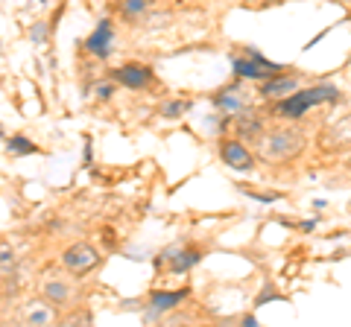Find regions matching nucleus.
Segmentation results:
<instances>
[{
	"mask_svg": "<svg viewBox=\"0 0 351 327\" xmlns=\"http://www.w3.org/2000/svg\"><path fill=\"white\" fill-rule=\"evenodd\" d=\"M295 91H299V73H276L261 85V96H267V100H284Z\"/></svg>",
	"mask_w": 351,
	"mask_h": 327,
	"instance_id": "1a4fd4ad",
	"label": "nucleus"
},
{
	"mask_svg": "<svg viewBox=\"0 0 351 327\" xmlns=\"http://www.w3.org/2000/svg\"><path fill=\"white\" fill-rule=\"evenodd\" d=\"M112 79L129 91H147L156 85V73L141 62H126V64H120V68L112 70Z\"/></svg>",
	"mask_w": 351,
	"mask_h": 327,
	"instance_id": "423d86ee",
	"label": "nucleus"
},
{
	"mask_svg": "<svg viewBox=\"0 0 351 327\" xmlns=\"http://www.w3.org/2000/svg\"><path fill=\"white\" fill-rule=\"evenodd\" d=\"M232 120H234V132H237V138L258 140L263 132H267V126H263V120H261V114L255 112V108H249V112L237 114V117H232Z\"/></svg>",
	"mask_w": 351,
	"mask_h": 327,
	"instance_id": "9b49d317",
	"label": "nucleus"
},
{
	"mask_svg": "<svg viewBox=\"0 0 351 327\" xmlns=\"http://www.w3.org/2000/svg\"><path fill=\"white\" fill-rule=\"evenodd\" d=\"M232 64H234V73L240 76V79H269V76L281 73L278 64L267 62V59H263L261 53H255V50H246L243 56H234Z\"/></svg>",
	"mask_w": 351,
	"mask_h": 327,
	"instance_id": "20e7f679",
	"label": "nucleus"
},
{
	"mask_svg": "<svg viewBox=\"0 0 351 327\" xmlns=\"http://www.w3.org/2000/svg\"><path fill=\"white\" fill-rule=\"evenodd\" d=\"M149 6H152V0H120V15L126 21H138L147 15Z\"/></svg>",
	"mask_w": 351,
	"mask_h": 327,
	"instance_id": "2eb2a0df",
	"label": "nucleus"
},
{
	"mask_svg": "<svg viewBox=\"0 0 351 327\" xmlns=\"http://www.w3.org/2000/svg\"><path fill=\"white\" fill-rule=\"evenodd\" d=\"M182 112H188V103L179 100V103H164L161 105V114L164 117H182Z\"/></svg>",
	"mask_w": 351,
	"mask_h": 327,
	"instance_id": "a211bd4d",
	"label": "nucleus"
},
{
	"mask_svg": "<svg viewBox=\"0 0 351 327\" xmlns=\"http://www.w3.org/2000/svg\"><path fill=\"white\" fill-rule=\"evenodd\" d=\"M337 100V88L334 85H313V88H299L295 94L284 96L278 100V108H276V117L281 120H299L311 112L313 105H322V103H331Z\"/></svg>",
	"mask_w": 351,
	"mask_h": 327,
	"instance_id": "f03ea898",
	"label": "nucleus"
},
{
	"mask_svg": "<svg viewBox=\"0 0 351 327\" xmlns=\"http://www.w3.org/2000/svg\"><path fill=\"white\" fill-rule=\"evenodd\" d=\"M41 298L50 301L53 307H62V304H71L73 289H71L68 280H62V278H47V280L41 283Z\"/></svg>",
	"mask_w": 351,
	"mask_h": 327,
	"instance_id": "f8f14e48",
	"label": "nucleus"
},
{
	"mask_svg": "<svg viewBox=\"0 0 351 327\" xmlns=\"http://www.w3.org/2000/svg\"><path fill=\"white\" fill-rule=\"evenodd\" d=\"M9 149H15V152H29L32 146H29V144H24L21 138H12V144H9Z\"/></svg>",
	"mask_w": 351,
	"mask_h": 327,
	"instance_id": "6ab92c4d",
	"label": "nucleus"
},
{
	"mask_svg": "<svg viewBox=\"0 0 351 327\" xmlns=\"http://www.w3.org/2000/svg\"><path fill=\"white\" fill-rule=\"evenodd\" d=\"M164 257L170 260V269H173V272H182V269L193 266V263H196V260H199L202 254H199V252H182V248H170V252L164 254Z\"/></svg>",
	"mask_w": 351,
	"mask_h": 327,
	"instance_id": "4468645a",
	"label": "nucleus"
},
{
	"mask_svg": "<svg viewBox=\"0 0 351 327\" xmlns=\"http://www.w3.org/2000/svg\"><path fill=\"white\" fill-rule=\"evenodd\" d=\"M307 138L299 126H276L267 129L255 140V155L263 164H281V161H295L304 152Z\"/></svg>",
	"mask_w": 351,
	"mask_h": 327,
	"instance_id": "f257e3e1",
	"label": "nucleus"
},
{
	"mask_svg": "<svg viewBox=\"0 0 351 327\" xmlns=\"http://www.w3.org/2000/svg\"><path fill=\"white\" fill-rule=\"evenodd\" d=\"M339 3H348V0H339Z\"/></svg>",
	"mask_w": 351,
	"mask_h": 327,
	"instance_id": "412c9836",
	"label": "nucleus"
},
{
	"mask_svg": "<svg viewBox=\"0 0 351 327\" xmlns=\"http://www.w3.org/2000/svg\"><path fill=\"white\" fill-rule=\"evenodd\" d=\"M219 158H223L226 167L240 170V172L255 167V152H252L243 140H223V144H219Z\"/></svg>",
	"mask_w": 351,
	"mask_h": 327,
	"instance_id": "6e6552de",
	"label": "nucleus"
},
{
	"mask_svg": "<svg viewBox=\"0 0 351 327\" xmlns=\"http://www.w3.org/2000/svg\"><path fill=\"white\" fill-rule=\"evenodd\" d=\"M214 105L226 117H237V114H243L252 108V94H249V88H243V85H228V88H223L214 96Z\"/></svg>",
	"mask_w": 351,
	"mask_h": 327,
	"instance_id": "0eeeda50",
	"label": "nucleus"
},
{
	"mask_svg": "<svg viewBox=\"0 0 351 327\" xmlns=\"http://www.w3.org/2000/svg\"><path fill=\"white\" fill-rule=\"evenodd\" d=\"M82 47H85V53H91L97 59H108L112 56V24L100 21V27L82 41Z\"/></svg>",
	"mask_w": 351,
	"mask_h": 327,
	"instance_id": "9d476101",
	"label": "nucleus"
},
{
	"mask_svg": "<svg viewBox=\"0 0 351 327\" xmlns=\"http://www.w3.org/2000/svg\"><path fill=\"white\" fill-rule=\"evenodd\" d=\"M319 149L328 155H339V152L351 149V112H346L343 117H337L334 123H328L319 135Z\"/></svg>",
	"mask_w": 351,
	"mask_h": 327,
	"instance_id": "7ed1b4c3",
	"label": "nucleus"
},
{
	"mask_svg": "<svg viewBox=\"0 0 351 327\" xmlns=\"http://www.w3.org/2000/svg\"><path fill=\"white\" fill-rule=\"evenodd\" d=\"M62 266L71 272V275H88V272H94L97 266H100V254H97L94 246L88 243H73L71 248H64L62 254Z\"/></svg>",
	"mask_w": 351,
	"mask_h": 327,
	"instance_id": "39448f33",
	"label": "nucleus"
},
{
	"mask_svg": "<svg viewBox=\"0 0 351 327\" xmlns=\"http://www.w3.org/2000/svg\"><path fill=\"white\" fill-rule=\"evenodd\" d=\"M12 275H15V254H12V248L3 243V280H9Z\"/></svg>",
	"mask_w": 351,
	"mask_h": 327,
	"instance_id": "f3484780",
	"label": "nucleus"
},
{
	"mask_svg": "<svg viewBox=\"0 0 351 327\" xmlns=\"http://www.w3.org/2000/svg\"><path fill=\"white\" fill-rule=\"evenodd\" d=\"M21 319H24L27 324H50L53 319H56V307H53L50 301H29L24 310H21Z\"/></svg>",
	"mask_w": 351,
	"mask_h": 327,
	"instance_id": "ddd939ff",
	"label": "nucleus"
},
{
	"mask_svg": "<svg viewBox=\"0 0 351 327\" xmlns=\"http://www.w3.org/2000/svg\"><path fill=\"white\" fill-rule=\"evenodd\" d=\"M184 298V292H152V307L156 310H173L176 304Z\"/></svg>",
	"mask_w": 351,
	"mask_h": 327,
	"instance_id": "dca6fc26",
	"label": "nucleus"
},
{
	"mask_svg": "<svg viewBox=\"0 0 351 327\" xmlns=\"http://www.w3.org/2000/svg\"><path fill=\"white\" fill-rule=\"evenodd\" d=\"M346 170H348V172H351V155H348V161H346Z\"/></svg>",
	"mask_w": 351,
	"mask_h": 327,
	"instance_id": "aec40b11",
	"label": "nucleus"
}]
</instances>
